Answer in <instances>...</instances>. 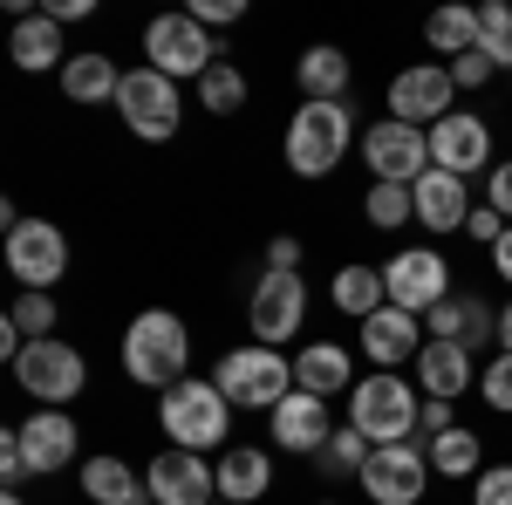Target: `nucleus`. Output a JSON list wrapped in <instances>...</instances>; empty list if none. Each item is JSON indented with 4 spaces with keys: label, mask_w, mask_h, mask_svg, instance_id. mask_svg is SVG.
Segmentation results:
<instances>
[{
    "label": "nucleus",
    "mask_w": 512,
    "mask_h": 505,
    "mask_svg": "<svg viewBox=\"0 0 512 505\" xmlns=\"http://www.w3.org/2000/svg\"><path fill=\"white\" fill-rule=\"evenodd\" d=\"M144 55H151V69H158V76H205V69H212V62H219V48H212V41H205V28H198L192 14H158V21H151V28H144Z\"/></svg>",
    "instance_id": "6e6552de"
},
{
    "label": "nucleus",
    "mask_w": 512,
    "mask_h": 505,
    "mask_svg": "<svg viewBox=\"0 0 512 505\" xmlns=\"http://www.w3.org/2000/svg\"><path fill=\"white\" fill-rule=\"evenodd\" d=\"M151 505H212L219 499V471H205V451H158L151 458Z\"/></svg>",
    "instance_id": "4468645a"
},
{
    "label": "nucleus",
    "mask_w": 512,
    "mask_h": 505,
    "mask_svg": "<svg viewBox=\"0 0 512 505\" xmlns=\"http://www.w3.org/2000/svg\"><path fill=\"white\" fill-rule=\"evenodd\" d=\"M478 396L499 410V417H512V355H499V362H485V376H478Z\"/></svg>",
    "instance_id": "c9c22d12"
},
{
    "label": "nucleus",
    "mask_w": 512,
    "mask_h": 505,
    "mask_svg": "<svg viewBox=\"0 0 512 505\" xmlns=\"http://www.w3.org/2000/svg\"><path fill=\"white\" fill-rule=\"evenodd\" d=\"M185 14H192L198 28H226V21H239V14H246V7H239V0H192Z\"/></svg>",
    "instance_id": "58836bf2"
},
{
    "label": "nucleus",
    "mask_w": 512,
    "mask_h": 505,
    "mask_svg": "<svg viewBox=\"0 0 512 505\" xmlns=\"http://www.w3.org/2000/svg\"><path fill=\"white\" fill-rule=\"evenodd\" d=\"M349 137H355L349 103H301L294 123H287V171L294 178H328L349 151Z\"/></svg>",
    "instance_id": "20e7f679"
},
{
    "label": "nucleus",
    "mask_w": 512,
    "mask_h": 505,
    "mask_svg": "<svg viewBox=\"0 0 512 505\" xmlns=\"http://www.w3.org/2000/svg\"><path fill=\"white\" fill-rule=\"evenodd\" d=\"M158 424L178 451H212L226 437V424H233V403L219 396V383H192L185 376V383H171L158 396Z\"/></svg>",
    "instance_id": "39448f33"
},
{
    "label": "nucleus",
    "mask_w": 512,
    "mask_h": 505,
    "mask_svg": "<svg viewBox=\"0 0 512 505\" xmlns=\"http://www.w3.org/2000/svg\"><path fill=\"white\" fill-rule=\"evenodd\" d=\"M0 478L21 485L28 478V458H21V430H0Z\"/></svg>",
    "instance_id": "a19ab883"
},
{
    "label": "nucleus",
    "mask_w": 512,
    "mask_h": 505,
    "mask_svg": "<svg viewBox=\"0 0 512 505\" xmlns=\"http://www.w3.org/2000/svg\"><path fill=\"white\" fill-rule=\"evenodd\" d=\"M7 273L21 280V294H48L69 273V239H62V226H48V219L7 226Z\"/></svg>",
    "instance_id": "0eeeda50"
},
{
    "label": "nucleus",
    "mask_w": 512,
    "mask_h": 505,
    "mask_svg": "<svg viewBox=\"0 0 512 505\" xmlns=\"http://www.w3.org/2000/svg\"><path fill=\"white\" fill-rule=\"evenodd\" d=\"M253 335L280 349V342H294V328L308 321V287H301V273H260V287H253Z\"/></svg>",
    "instance_id": "f8f14e48"
},
{
    "label": "nucleus",
    "mask_w": 512,
    "mask_h": 505,
    "mask_svg": "<svg viewBox=\"0 0 512 505\" xmlns=\"http://www.w3.org/2000/svg\"><path fill=\"white\" fill-rule=\"evenodd\" d=\"M499 342H506V355H512V301H506V314H499Z\"/></svg>",
    "instance_id": "de8ad7c7"
},
{
    "label": "nucleus",
    "mask_w": 512,
    "mask_h": 505,
    "mask_svg": "<svg viewBox=\"0 0 512 505\" xmlns=\"http://www.w3.org/2000/svg\"><path fill=\"white\" fill-rule=\"evenodd\" d=\"M431 164L451 178H472L478 164H492V130L472 110H451L444 123H431Z\"/></svg>",
    "instance_id": "dca6fc26"
},
{
    "label": "nucleus",
    "mask_w": 512,
    "mask_h": 505,
    "mask_svg": "<svg viewBox=\"0 0 512 505\" xmlns=\"http://www.w3.org/2000/svg\"><path fill=\"white\" fill-rule=\"evenodd\" d=\"M369 451H376V444H369V437H362V430L349 424V430H335V437H328V444L315 451V465L328 471V478H349V471L362 478V465H369Z\"/></svg>",
    "instance_id": "c756f323"
},
{
    "label": "nucleus",
    "mask_w": 512,
    "mask_h": 505,
    "mask_svg": "<svg viewBox=\"0 0 512 505\" xmlns=\"http://www.w3.org/2000/svg\"><path fill=\"white\" fill-rule=\"evenodd\" d=\"M424 35H431V48H437V55H451V62L472 55V48H478V7H437Z\"/></svg>",
    "instance_id": "c85d7f7f"
},
{
    "label": "nucleus",
    "mask_w": 512,
    "mask_h": 505,
    "mask_svg": "<svg viewBox=\"0 0 512 505\" xmlns=\"http://www.w3.org/2000/svg\"><path fill=\"white\" fill-rule=\"evenodd\" d=\"M0 505H21V499H14V492H7V499H0Z\"/></svg>",
    "instance_id": "09e8293b"
},
{
    "label": "nucleus",
    "mask_w": 512,
    "mask_h": 505,
    "mask_svg": "<svg viewBox=\"0 0 512 505\" xmlns=\"http://www.w3.org/2000/svg\"><path fill=\"white\" fill-rule=\"evenodd\" d=\"M383 287H390V308H403V314L424 321L431 308L451 301V267H444V253L410 246V253H396L390 267H383Z\"/></svg>",
    "instance_id": "9d476101"
},
{
    "label": "nucleus",
    "mask_w": 512,
    "mask_h": 505,
    "mask_svg": "<svg viewBox=\"0 0 512 505\" xmlns=\"http://www.w3.org/2000/svg\"><path fill=\"white\" fill-rule=\"evenodd\" d=\"M335 308L369 321V314L390 308V287H383V267H342L335 273Z\"/></svg>",
    "instance_id": "cd10ccee"
},
{
    "label": "nucleus",
    "mask_w": 512,
    "mask_h": 505,
    "mask_svg": "<svg viewBox=\"0 0 512 505\" xmlns=\"http://www.w3.org/2000/svg\"><path fill=\"white\" fill-rule=\"evenodd\" d=\"M451 96H458V82H451V69H437V62H417V69H403V76L390 82V117L396 123H444L451 117Z\"/></svg>",
    "instance_id": "2eb2a0df"
},
{
    "label": "nucleus",
    "mask_w": 512,
    "mask_h": 505,
    "mask_svg": "<svg viewBox=\"0 0 512 505\" xmlns=\"http://www.w3.org/2000/svg\"><path fill=\"white\" fill-rule=\"evenodd\" d=\"M417 410H424V396L403 383L396 369H376L369 383L349 389V424L369 437V444H410V430H417Z\"/></svg>",
    "instance_id": "f03ea898"
},
{
    "label": "nucleus",
    "mask_w": 512,
    "mask_h": 505,
    "mask_svg": "<svg viewBox=\"0 0 512 505\" xmlns=\"http://www.w3.org/2000/svg\"><path fill=\"white\" fill-rule=\"evenodd\" d=\"M362 212H369V226H410L417 219V198H410V185H369V198H362Z\"/></svg>",
    "instance_id": "473e14b6"
},
{
    "label": "nucleus",
    "mask_w": 512,
    "mask_h": 505,
    "mask_svg": "<svg viewBox=\"0 0 512 505\" xmlns=\"http://www.w3.org/2000/svg\"><path fill=\"white\" fill-rule=\"evenodd\" d=\"M410 198H417V219H424V233H458L465 219H472V198H465V178H451V171H424L417 185H410Z\"/></svg>",
    "instance_id": "6ab92c4d"
},
{
    "label": "nucleus",
    "mask_w": 512,
    "mask_h": 505,
    "mask_svg": "<svg viewBox=\"0 0 512 505\" xmlns=\"http://www.w3.org/2000/svg\"><path fill=\"white\" fill-rule=\"evenodd\" d=\"M82 492L96 505H151V485L123 465V458H89L82 465Z\"/></svg>",
    "instance_id": "bb28decb"
},
{
    "label": "nucleus",
    "mask_w": 512,
    "mask_h": 505,
    "mask_svg": "<svg viewBox=\"0 0 512 505\" xmlns=\"http://www.w3.org/2000/svg\"><path fill=\"white\" fill-rule=\"evenodd\" d=\"M362 355L376 362V369H403L410 355H424V335H417V314L403 308H383L362 321Z\"/></svg>",
    "instance_id": "aec40b11"
},
{
    "label": "nucleus",
    "mask_w": 512,
    "mask_h": 505,
    "mask_svg": "<svg viewBox=\"0 0 512 505\" xmlns=\"http://www.w3.org/2000/svg\"><path fill=\"white\" fill-rule=\"evenodd\" d=\"M417 424L431 430V437H444V430H458V424H451V403H437V396H424V410H417Z\"/></svg>",
    "instance_id": "c03bdc74"
},
{
    "label": "nucleus",
    "mask_w": 512,
    "mask_h": 505,
    "mask_svg": "<svg viewBox=\"0 0 512 505\" xmlns=\"http://www.w3.org/2000/svg\"><path fill=\"white\" fill-rule=\"evenodd\" d=\"M212 505H226V499H212Z\"/></svg>",
    "instance_id": "8fccbe9b"
},
{
    "label": "nucleus",
    "mask_w": 512,
    "mask_h": 505,
    "mask_svg": "<svg viewBox=\"0 0 512 505\" xmlns=\"http://www.w3.org/2000/svg\"><path fill=\"white\" fill-rule=\"evenodd\" d=\"M294 389H308V396H342V389H355V362L349 349H335V342H308V349L294 355Z\"/></svg>",
    "instance_id": "5701e85b"
},
{
    "label": "nucleus",
    "mask_w": 512,
    "mask_h": 505,
    "mask_svg": "<svg viewBox=\"0 0 512 505\" xmlns=\"http://www.w3.org/2000/svg\"><path fill=\"white\" fill-rule=\"evenodd\" d=\"M492 267H499V280H506V287H512V226H506V239L492 246Z\"/></svg>",
    "instance_id": "49530a36"
},
{
    "label": "nucleus",
    "mask_w": 512,
    "mask_h": 505,
    "mask_svg": "<svg viewBox=\"0 0 512 505\" xmlns=\"http://www.w3.org/2000/svg\"><path fill=\"white\" fill-rule=\"evenodd\" d=\"M301 267V239H274L267 246V273H294Z\"/></svg>",
    "instance_id": "37998d69"
},
{
    "label": "nucleus",
    "mask_w": 512,
    "mask_h": 505,
    "mask_svg": "<svg viewBox=\"0 0 512 505\" xmlns=\"http://www.w3.org/2000/svg\"><path fill=\"white\" fill-rule=\"evenodd\" d=\"M478 505H512V465H485L478 471Z\"/></svg>",
    "instance_id": "4c0bfd02"
},
{
    "label": "nucleus",
    "mask_w": 512,
    "mask_h": 505,
    "mask_svg": "<svg viewBox=\"0 0 512 505\" xmlns=\"http://www.w3.org/2000/svg\"><path fill=\"white\" fill-rule=\"evenodd\" d=\"M465 233H472L478 246H499V239H506V219H499L492 205H472V219H465Z\"/></svg>",
    "instance_id": "ea45409f"
},
{
    "label": "nucleus",
    "mask_w": 512,
    "mask_h": 505,
    "mask_svg": "<svg viewBox=\"0 0 512 505\" xmlns=\"http://www.w3.org/2000/svg\"><path fill=\"white\" fill-rule=\"evenodd\" d=\"M485 205H492L499 219H512V164H492V178H485Z\"/></svg>",
    "instance_id": "79ce46f5"
},
{
    "label": "nucleus",
    "mask_w": 512,
    "mask_h": 505,
    "mask_svg": "<svg viewBox=\"0 0 512 505\" xmlns=\"http://www.w3.org/2000/svg\"><path fill=\"white\" fill-rule=\"evenodd\" d=\"M424 451L417 444H376L369 465H362V492L376 505H417L424 499Z\"/></svg>",
    "instance_id": "ddd939ff"
},
{
    "label": "nucleus",
    "mask_w": 512,
    "mask_h": 505,
    "mask_svg": "<svg viewBox=\"0 0 512 505\" xmlns=\"http://www.w3.org/2000/svg\"><path fill=\"white\" fill-rule=\"evenodd\" d=\"M198 103H205L212 117H233L239 103H246V76H239L233 62H212V69L198 76Z\"/></svg>",
    "instance_id": "7c9ffc66"
},
{
    "label": "nucleus",
    "mask_w": 512,
    "mask_h": 505,
    "mask_svg": "<svg viewBox=\"0 0 512 505\" xmlns=\"http://www.w3.org/2000/svg\"><path fill=\"white\" fill-rule=\"evenodd\" d=\"M185 362H192V335L171 308H144L130 328H123V376L144 389H171L185 383Z\"/></svg>",
    "instance_id": "f257e3e1"
},
{
    "label": "nucleus",
    "mask_w": 512,
    "mask_h": 505,
    "mask_svg": "<svg viewBox=\"0 0 512 505\" xmlns=\"http://www.w3.org/2000/svg\"><path fill=\"white\" fill-rule=\"evenodd\" d=\"M7 321H14V328H21L28 342H48V328H55V301H48V294H21Z\"/></svg>",
    "instance_id": "f704fd0d"
},
{
    "label": "nucleus",
    "mask_w": 512,
    "mask_h": 505,
    "mask_svg": "<svg viewBox=\"0 0 512 505\" xmlns=\"http://www.w3.org/2000/svg\"><path fill=\"white\" fill-rule=\"evenodd\" d=\"M362 157H369V171H376V185H417L424 171H431V137L417 130V123H369V137H362Z\"/></svg>",
    "instance_id": "1a4fd4ad"
},
{
    "label": "nucleus",
    "mask_w": 512,
    "mask_h": 505,
    "mask_svg": "<svg viewBox=\"0 0 512 505\" xmlns=\"http://www.w3.org/2000/svg\"><path fill=\"white\" fill-rule=\"evenodd\" d=\"M212 383H219V396H226L233 410H280V403L294 396V362H280L267 342H253V349L219 355Z\"/></svg>",
    "instance_id": "7ed1b4c3"
},
{
    "label": "nucleus",
    "mask_w": 512,
    "mask_h": 505,
    "mask_svg": "<svg viewBox=\"0 0 512 505\" xmlns=\"http://www.w3.org/2000/svg\"><path fill=\"white\" fill-rule=\"evenodd\" d=\"M294 82H301L308 103H342V89H349V55L328 48V41H315V48L294 62Z\"/></svg>",
    "instance_id": "393cba45"
},
{
    "label": "nucleus",
    "mask_w": 512,
    "mask_h": 505,
    "mask_svg": "<svg viewBox=\"0 0 512 505\" xmlns=\"http://www.w3.org/2000/svg\"><path fill=\"white\" fill-rule=\"evenodd\" d=\"M274 485V465H267V451H253V444H233L226 458H219V499L226 505H253L260 492Z\"/></svg>",
    "instance_id": "b1692460"
},
{
    "label": "nucleus",
    "mask_w": 512,
    "mask_h": 505,
    "mask_svg": "<svg viewBox=\"0 0 512 505\" xmlns=\"http://www.w3.org/2000/svg\"><path fill=\"white\" fill-rule=\"evenodd\" d=\"M417 383H424V396H437V403H458V396L472 389V349H465V342H424Z\"/></svg>",
    "instance_id": "412c9836"
},
{
    "label": "nucleus",
    "mask_w": 512,
    "mask_h": 505,
    "mask_svg": "<svg viewBox=\"0 0 512 505\" xmlns=\"http://www.w3.org/2000/svg\"><path fill=\"white\" fill-rule=\"evenodd\" d=\"M274 417V444L280 451H301V458H315L321 444L335 437V424H328V403L321 396H308V389H294L280 410H267Z\"/></svg>",
    "instance_id": "f3484780"
},
{
    "label": "nucleus",
    "mask_w": 512,
    "mask_h": 505,
    "mask_svg": "<svg viewBox=\"0 0 512 505\" xmlns=\"http://www.w3.org/2000/svg\"><path fill=\"white\" fill-rule=\"evenodd\" d=\"M89 7H96V0H48V14H55V21H82Z\"/></svg>",
    "instance_id": "a18cd8bd"
},
{
    "label": "nucleus",
    "mask_w": 512,
    "mask_h": 505,
    "mask_svg": "<svg viewBox=\"0 0 512 505\" xmlns=\"http://www.w3.org/2000/svg\"><path fill=\"white\" fill-rule=\"evenodd\" d=\"M117 110H123V123H130V137H144V144H171L178 123H185V96H178V82H171V76H158V69L144 62V69H123Z\"/></svg>",
    "instance_id": "423d86ee"
},
{
    "label": "nucleus",
    "mask_w": 512,
    "mask_h": 505,
    "mask_svg": "<svg viewBox=\"0 0 512 505\" xmlns=\"http://www.w3.org/2000/svg\"><path fill=\"white\" fill-rule=\"evenodd\" d=\"M21 458H28V471H62L76 465V417L69 410H35L28 424H21Z\"/></svg>",
    "instance_id": "a211bd4d"
},
{
    "label": "nucleus",
    "mask_w": 512,
    "mask_h": 505,
    "mask_svg": "<svg viewBox=\"0 0 512 505\" xmlns=\"http://www.w3.org/2000/svg\"><path fill=\"white\" fill-rule=\"evenodd\" d=\"M7 48H14V69H28V76L55 69V62L69 69V48H62V21H55L48 7H41V14H21V21H14V41H7Z\"/></svg>",
    "instance_id": "4be33fe9"
},
{
    "label": "nucleus",
    "mask_w": 512,
    "mask_h": 505,
    "mask_svg": "<svg viewBox=\"0 0 512 505\" xmlns=\"http://www.w3.org/2000/svg\"><path fill=\"white\" fill-rule=\"evenodd\" d=\"M117 89H123V69L110 62V55H69V69H62V96L69 103H117Z\"/></svg>",
    "instance_id": "a878e982"
},
{
    "label": "nucleus",
    "mask_w": 512,
    "mask_h": 505,
    "mask_svg": "<svg viewBox=\"0 0 512 505\" xmlns=\"http://www.w3.org/2000/svg\"><path fill=\"white\" fill-rule=\"evenodd\" d=\"M431 471L472 478L478 471V430H444V437H431Z\"/></svg>",
    "instance_id": "2f4dec72"
},
{
    "label": "nucleus",
    "mask_w": 512,
    "mask_h": 505,
    "mask_svg": "<svg viewBox=\"0 0 512 505\" xmlns=\"http://www.w3.org/2000/svg\"><path fill=\"white\" fill-rule=\"evenodd\" d=\"M478 48H485L499 69H512V7L506 0H485V7H478Z\"/></svg>",
    "instance_id": "72a5a7b5"
},
{
    "label": "nucleus",
    "mask_w": 512,
    "mask_h": 505,
    "mask_svg": "<svg viewBox=\"0 0 512 505\" xmlns=\"http://www.w3.org/2000/svg\"><path fill=\"white\" fill-rule=\"evenodd\" d=\"M492 76H499V62H492L485 48H472V55H458V62H451V82H458V89H485Z\"/></svg>",
    "instance_id": "e433bc0d"
},
{
    "label": "nucleus",
    "mask_w": 512,
    "mask_h": 505,
    "mask_svg": "<svg viewBox=\"0 0 512 505\" xmlns=\"http://www.w3.org/2000/svg\"><path fill=\"white\" fill-rule=\"evenodd\" d=\"M14 376H21V389L35 396L41 410H62V403L89 383V376H82V355L69 349V342H55V335H48V342H28L21 362H14Z\"/></svg>",
    "instance_id": "9b49d317"
}]
</instances>
